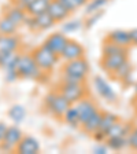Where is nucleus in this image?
I'll return each instance as SVG.
<instances>
[{
    "label": "nucleus",
    "mask_w": 137,
    "mask_h": 154,
    "mask_svg": "<svg viewBox=\"0 0 137 154\" xmlns=\"http://www.w3.org/2000/svg\"><path fill=\"white\" fill-rule=\"evenodd\" d=\"M107 40L121 45V47H126V48L132 44L130 33H129V30H125V29H115V30H111V32L109 33V36H107Z\"/></svg>",
    "instance_id": "nucleus-14"
},
{
    "label": "nucleus",
    "mask_w": 137,
    "mask_h": 154,
    "mask_svg": "<svg viewBox=\"0 0 137 154\" xmlns=\"http://www.w3.org/2000/svg\"><path fill=\"white\" fill-rule=\"evenodd\" d=\"M132 73H133V67H132L130 62L126 61V62H124L112 74H114V79H117V80L124 81L125 84H132L133 83V74Z\"/></svg>",
    "instance_id": "nucleus-16"
},
{
    "label": "nucleus",
    "mask_w": 137,
    "mask_h": 154,
    "mask_svg": "<svg viewBox=\"0 0 137 154\" xmlns=\"http://www.w3.org/2000/svg\"><path fill=\"white\" fill-rule=\"evenodd\" d=\"M48 2H52V0H48Z\"/></svg>",
    "instance_id": "nucleus-42"
},
{
    "label": "nucleus",
    "mask_w": 137,
    "mask_h": 154,
    "mask_svg": "<svg viewBox=\"0 0 137 154\" xmlns=\"http://www.w3.org/2000/svg\"><path fill=\"white\" fill-rule=\"evenodd\" d=\"M7 128H8V125H7L6 122H1V121H0V144L3 143V140H4V136H6Z\"/></svg>",
    "instance_id": "nucleus-36"
},
{
    "label": "nucleus",
    "mask_w": 137,
    "mask_h": 154,
    "mask_svg": "<svg viewBox=\"0 0 137 154\" xmlns=\"http://www.w3.org/2000/svg\"><path fill=\"white\" fill-rule=\"evenodd\" d=\"M16 72L19 77L26 80H40L44 72L38 67L32 54H19L16 61Z\"/></svg>",
    "instance_id": "nucleus-1"
},
{
    "label": "nucleus",
    "mask_w": 137,
    "mask_h": 154,
    "mask_svg": "<svg viewBox=\"0 0 137 154\" xmlns=\"http://www.w3.org/2000/svg\"><path fill=\"white\" fill-rule=\"evenodd\" d=\"M82 57H84V48H82V45H81L80 43H77L76 40H69L61 54V58L66 62L77 59V58H82Z\"/></svg>",
    "instance_id": "nucleus-11"
},
{
    "label": "nucleus",
    "mask_w": 137,
    "mask_h": 154,
    "mask_svg": "<svg viewBox=\"0 0 137 154\" xmlns=\"http://www.w3.org/2000/svg\"><path fill=\"white\" fill-rule=\"evenodd\" d=\"M61 81L64 84H84L85 83V77L74 76V74H69V73H64L63 72Z\"/></svg>",
    "instance_id": "nucleus-32"
},
{
    "label": "nucleus",
    "mask_w": 137,
    "mask_h": 154,
    "mask_svg": "<svg viewBox=\"0 0 137 154\" xmlns=\"http://www.w3.org/2000/svg\"><path fill=\"white\" fill-rule=\"evenodd\" d=\"M67 42H69V38L66 37V35L59 32V33H52V35L48 36V37L45 38L44 45L61 57V54H62V51H63V48Z\"/></svg>",
    "instance_id": "nucleus-9"
},
{
    "label": "nucleus",
    "mask_w": 137,
    "mask_h": 154,
    "mask_svg": "<svg viewBox=\"0 0 137 154\" xmlns=\"http://www.w3.org/2000/svg\"><path fill=\"white\" fill-rule=\"evenodd\" d=\"M48 4H49L48 0H33L32 4L26 8V13H28L29 15L36 17V15H38V14L47 11Z\"/></svg>",
    "instance_id": "nucleus-21"
},
{
    "label": "nucleus",
    "mask_w": 137,
    "mask_h": 154,
    "mask_svg": "<svg viewBox=\"0 0 137 154\" xmlns=\"http://www.w3.org/2000/svg\"><path fill=\"white\" fill-rule=\"evenodd\" d=\"M64 73L74 74V76H80V77H86L89 73V63L85 58H77L73 61H67L66 65L63 67Z\"/></svg>",
    "instance_id": "nucleus-7"
},
{
    "label": "nucleus",
    "mask_w": 137,
    "mask_h": 154,
    "mask_svg": "<svg viewBox=\"0 0 137 154\" xmlns=\"http://www.w3.org/2000/svg\"><path fill=\"white\" fill-rule=\"evenodd\" d=\"M109 150H110L109 146H107V144H103V143H100L99 146H96V147L92 149V151L96 154H106V153H109Z\"/></svg>",
    "instance_id": "nucleus-35"
},
{
    "label": "nucleus",
    "mask_w": 137,
    "mask_h": 154,
    "mask_svg": "<svg viewBox=\"0 0 137 154\" xmlns=\"http://www.w3.org/2000/svg\"><path fill=\"white\" fill-rule=\"evenodd\" d=\"M110 0H89L88 4H86V14H93L96 11H100V10L104 8V6L109 3Z\"/></svg>",
    "instance_id": "nucleus-30"
},
{
    "label": "nucleus",
    "mask_w": 137,
    "mask_h": 154,
    "mask_svg": "<svg viewBox=\"0 0 137 154\" xmlns=\"http://www.w3.org/2000/svg\"><path fill=\"white\" fill-rule=\"evenodd\" d=\"M103 14H104V10H100V11H96V13H93V14H89L88 19L84 22V26H85V28H91L92 25H95V23L97 22V19L102 18Z\"/></svg>",
    "instance_id": "nucleus-34"
},
{
    "label": "nucleus",
    "mask_w": 137,
    "mask_h": 154,
    "mask_svg": "<svg viewBox=\"0 0 137 154\" xmlns=\"http://www.w3.org/2000/svg\"><path fill=\"white\" fill-rule=\"evenodd\" d=\"M117 121H118V117L115 114H112V113H103L102 121H100V125H99V129H97V131L106 134Z\"/></svg>",
    "instance_id": "nucleus-26"
},
{
    "label": "nucleus",
    "mask_w": 137,
    "mask_h": 154,
    "mask_svg": "<svg viewBox=\"0 0 137 154\" xmlns=\"http://www.w3.org/2000/svg\"><path fill=\"white\" fill-rule=\"evenodd\" d=\"M19 54L16 51H0V67L4 72L16 70V61Z\"/></svg>",
    "instance_id": "nucleus-15"
},
{
    "label": "nucleus",
    "mask_w": 137,
    "mask_h": 154,
    "mask_svg": "<svg viewBox=\"0 0 137 154\" xmlns=\"http://www.w3.org/2000/svg\"><path fill=\"white\" fill-rule=\"evenodd\" d=\"M36 21H37V28L41 29V30H45V29H49L54 26L55 19L49 15L48 11H44V13L36 15Z\"/></svg>",
    "instance_id": "nucleus-24"
},
{
    "label": "nucleus",
    "mask_w": 137,
    "mask_h": 154,
    "mask_svg": "<svg viewBox=\"0 0 137 154\" xmlns=\"http://www.w3.org/2000/svg\"><path fill=\"white\" fill-rule=\"evenodd\" d=\"M102 117H103V113L97 109L92 116H91L89 119H88L82 124L84 131H85L86 134L93 135L96 131H97V129H99V125H100V121H102Z\"/></svg>",
    "instance_id": "nucleus-18"
},
{
    "label": "nucleus",
    "mask_w": 137,
    "mask_h": 154,
    "mask_svg": "<svg viewBox=\"0 0 137 154\" xmlns=\"http://www.w3.org/2000/svg\"><path fill=\"white\" fill-rule=\"evenodd\" d=\"M117 54H128V48L121 47V45L107 40L103 44V55H117Z\"/></svg>",
    "instance_id": "nucleus-27"
},
{
    "label": "nucleus",
    "mask_w": 137,
    "mask_h": 154,
    "mask_svg": "<svg viewBox=\"0 0 137 154\" xmlns=\"http://www.w3.org/2000/svg\"><path fill=\"white\" fill-rule=\"evenodd\" d=\"M73 105L76 106L77 112H78V117H80V124L81 125H82L84 122H85L86 120L89 119L91 116L97 110V106H96L91 99H88L86 96L82 98V99H80L78 102L73 103Z\"/></svg>",
    "instance_id": "nucleus-8"
},
{
    "label": "nucleus",
    "mask_w": 137,
    "mask_h": 154,
    "mask_svg": "<svg viewBox=\"0 0 137 154\" xmlns=\"http://www.w3.org/2000/svg\"><path fill=\"white\" fill-rule=\"evenodd\" d=\"M129 33H130V42H132V44H136L137 45V29H132V30H129Z\"/></svg>",
    "instance_id": "nucleus-39"
},
{
    "label": "nucleus",
    "mask_w": 137,
    "mask_h": 154,
    "mask_svg": "<svg viewBox=\"0 0 137 154\" xmlns=\"http://www.w3.org/2000/svg\"><path fill=\"white\" fill-rule=\"evenodd\" d=\"M134 91H136V94H137V83L134 84Z\"/></svg>",
    "instance_id": "nucleus-40"
},
{
    "label": "nucleus",
    "mask_w": 137,
    "mask_h": 154,
    "mask_svg": "<svg viewBox=\"0 0 137 154\" xmlns=\"http://www.w3.org/2000/svg\"><path fill=\"white\" fill-rule=\"evenodd\" d=\"M63 119H64V121L69 125H71V127H78V125H81L80 117H78V112H77L74 105H71L70 107L67 109V112L64 113V116H63Z\"/></svg>",
    "instance_id": "nucleus-28"
},
{
    "label": "nucleus",
    "mask_w": 137,
    "mask_h": 154,
    "mask_svg": "<svg viewBox=\"0 0 137 154\" xmlns=\"http://www.w3.org/2000/svg\"><path fill=\"white\" fill-rule=\"evenodd\" d=\"M93 88L102 99H104L106 102H110V103H115L118 100V95L112 90V87L109 84V81L103 79L102 76H95L93 77Z\"/></svg>",
    "instance_id": "nucleus-4"
},
{
    "label": "nucleus",
    "mask_w": 137,
    "mask_h": 154,
    "mask_svg": "<svg viewBox=\"0 0 137 154\" xmlns=\"http://www.w3.org/2000/svg\"><path fill=\"white\" fill-rule=\"evenodd\" d=\"M6 17H8V18L11 19L16 26H19V25H22V23L25 22L26 17H28V13H26V10L21 8L19 6H16L15 4V6H13L11 8L7 10Z\"/></svg>",
    "instance_id": "nucleus-20"
},
{
    "label": "nucleus",
    "mask_w": 137,
    "mask_h": 154,
    "mask_svg": "<svg viewBox=\"0 0 137 154\" xmlns=\"http://www.w3.org/2000/svg\"><path fill=\"white\" fill-rule=\"evenodd\" d=\"M13 2H14V3L16 4V3H18V2H19V0H13Z\"/></svg>",
    "instance_id": "nucleus-41"
},
{
    "label": "nucleus",
    "mask_w": 137,
    "mask_h": 154,
    "mask_svg": "<svg viewBox=\"0 0 137 154\" xmlns=\"http://www.w3.org/2000/svg\"><path fill=\"white\" fill-rule=\"evenodd\" d=\"M44 106L52 116L61 119V117L64 116V113L67 112V109L71 106V103L61 92H49L45 96Z\"/></svg>",
    "instance_id": "nucleus-2"
},
{
    "label": "nucleus",
    "mask_w": 137,
    "mask_h": 154,
    "mask_svg": "<svg viewBox=\"0 0 137 154\" xmlns=\"http://www.w3.org/2000/svg\"><path fill=\"white\" fill-rule=\"evenodd\" d=\"M22 138H23L22 131L16 125H11V127L7 128L6 136H4L3 143L0 144V149L3 151H14Z\"/></svg>",
    "instance_id": "nucleus-6"
},
{
    "label": "nucleus",
    "mask_w": 137,
    "mask_h": 154,
    "mask_svg": "<svg viewBox=\"0 0 137 154\" xmlns=\"http://www.w3.org/2000/svg\"><path fill=\"white\" fill-rule=\"evenodd\" d=\"M47 11L49 13V15L55 19V22H62V21L69 18V15L71 14L59 0H52V2H49Z\"/></svg>",
    "instance_id": "nucleus-13"
},
{
    "label": "nucleus",
    "mask_w": 137,
    "mask_h": 154,
    "mask_svg": "<svg viewBox=\"0 0 137 154\" xmlns=\"http://www.w3.org/2000/svg\"><path fill=\"white\" fill-rule=\"evenodd\" d=\"M132 131V127L129 124L117 121L109 131L106 132V139L109 138H115V136H128V134Z\"/></svg>",
    "instance_id": "nucleus-19"
},
{
    "label": "nucleus",
    "mask_w": 137,
    "mask_h": 154,
    "mask_svg": "<svg viewBox=\"0 0 137 154\" xmlns=\"http://www.w3.org/2000/svg\"><path fill=\"white\" fill-rule=\"evenodd\" d=\"M128 61V54H117V55H103L102 67L107 73L112 74L124 62Z\"/></svg>",
    "instance_id": "nucleus-10"
},
{
    "label": "nucleus",
    "mask_w": 137,
    "mask_h": 154,
    "mask_svg": "<svg viewBox=\"0 0 137 154\" xmlns=\"http://www.w3.org/2000/svg\"><path fill=\"white\" fill-rule=\"evenodd\" d=\"M107 146L110 147V150L121 151L124 149H128V138L126 136H115V138H109L106 139Z\"/></svg>",
    "instance_id": "nucleus-22"
},
{
    "label": "nucleus",
    "mask_w": 137,
    "mask_h": 154,
    "mask_svg": "<svg viewBox=\"0 0 137 154\" xmlns=\"http://www.w3.org/2000/svg\"><path fill=\"white\" fill-rule=\"evenodd\" d=\"M8 117L13 120L14 122L19 124V122H22L23 119L26 117V109L23 107L22 105H14L10 107L8 110Z\"/></svg>",
    "instance_id": "nucleus-23"
},
{
    "label": "nucleus",
    "mask_w": 137,
    "mask_h": 154,
    "mask_svg": "<svg viewBox=\"0 0 137 154\" xmlns=\"http://www.w3.org/2000/svg\"><path fill=\"white\" fill-rule=\"evenodd\" d=\"M21 40L15 35H0V51H18Z\"/></svg>",
    "instance_id": "nucleus-17"
},
{
    "label": "nucleus",
    "mask_w": 137,
    "mask_h": 154,
    "mask_svg": "<svg viewBox=\"0 0 137 154\" xmlns=\"http://www.w3.org/2000/svg\"><path fill=\"white\" fill-rule=\"evenodd\" d=\"M93 138H95L97 142H104L106 140V134H103V132H100V131H96L95 134H93Z\"/></svg>",
    "instance_id": "nucleus-38"
},
{
    "label": "nucleus",
    "mask_w": 137,
    "mask_h": 154,
    "mask_svg": "<svg viewBox=\"0 0 137 154\" xmlns=\"http://www.w3.org/2000/svg\"><path fill=\"white\" fill-rule=\"evenodd\" d=\"M84 26V22H81L80 19H73V21H67L62 25V33L67 35V33H74L77 30H80Z\"/></svg>",
    "instance_id": "nucleus-29"
},
{
    "label": "nucleus",
    "mask_w": 137,
    "mask_h": 154,
    "mask_svg": "<svg viewBox=\"0 0 137 154\" xmlns=\"http://www.w3.org/2000/svg\"><path fill=\"white\" fill-rule=\"evenodd\" d=\"M126 138H128V149L137 151V128H132Z\"/></svg>",
    "instance_id": "nucleus-33"
},
{
    "label": "nucleus",
    "mask_w": 137,
    "mask_h": 154,
    "mask_svg": "<svg viewBox=\"0 0 137 154\" xmlns=\"http://www.w3.org/2000/svg\"><path fill=\"white\" fill-rule=\"evenodd\" d=\"M18 26L8 18V17H1L0 18V35H15Z\"/></svg>",
    "instance_id": "nucleus-25"
},
{
    "label": "nucleus",
    "mask_w": 137,
    "mask_h": 154,
    "mask_svg": "<svg viewBox=\"0 0 137 154\" xmlns=\"http://www.w3.org/2000/svg\"><path fill=\"white\" fill-rule=\"evenodd\" d=\"M32 2L33 0H19L18 3H16V6H19L21 8H23V10H26L30 4H32Z\"/></svg>",
    "instance_id": "nucleus-37"
},
{
    "label": "nucleus",
    "mask_w": 137,
    "mask_h": 154,
    "mask_svg": "<svg viewBox=\"0 0 137 154\" xmlns=\"http://www.w3.org/2000/svg\"><path fill=\"white\" fill-rule=\"evenodd\" d=\"M59 92L73 105V103L78 102L80 99H82V98L86 96V87H85V84H64V83H62Z\"/></svg>",
    "instance_id": "nucleus-5"
},
{
    "label": "nucleus",
    "mask_w": 137,
    "mask_h": 154,
    "mask_svg": "<svg viewBox=\"0 0 137 154\" xmlns=\"http://www.w3.org/2000/svg\"><path fill=\"white\" fill-rule=\"evenodd\" d=\"M32 55H33V58H34V61L37 62L38 67H40L44 73L51 72L55 67V65L58 63L59 58H61L58 54H55L54 51H51L48 47H45L44 44H43L41 47L36 48L34 51L32 52Z\"/></svg>",
    "instance_id": "nucleus-3"
},
{
    "label": "nucleus",
    "mask_w": 137,
    "mask_h": 154,
    "mask_svg": "<svg viewBox=\"0 0 137 154\" xmlns=\"http://www.w3.org/2000/svg\"><path fill=\"white\" fill-rule=\"evenodd\" d=\"M59 2H61L70 13H73V11H76V10L78 8V7L85 6L89 0H59Z\"/></svg>",
    "instance_id": "nucleus-31"
},
{
    "label": "nucleus",
    "mask_w": 137,
    "mask_h": 154,
    "mask_svg": "<svg viewBox=\"0 0 137 154\" xmlns=\"http://www.w3.org/2000/svg\"><path fill=\"white\" fill-rule=\"evenodd\" d=\"M15 151L18 154H37L40 153V143L36 138L33 136H25L21 139V142L18 143Z\"/></svg>",
    "instance_id": "nucleus-12"
}]
</instances>
